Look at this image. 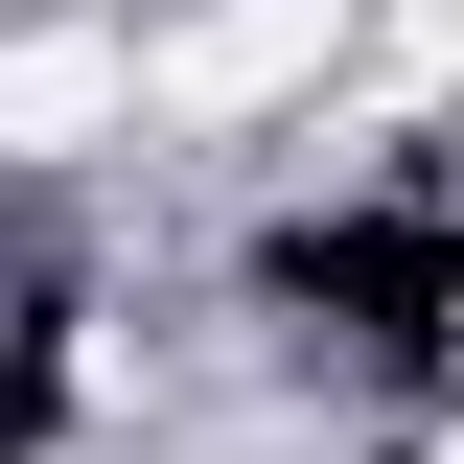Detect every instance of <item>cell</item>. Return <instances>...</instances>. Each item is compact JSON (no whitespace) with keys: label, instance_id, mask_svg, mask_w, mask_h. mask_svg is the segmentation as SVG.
Returning <instances> with one entry per match:
<instances>
[{"label":"cell","instance_id":"1","mask_svg":"<svg viewBox=\"0 0 464 464\" xmlns=\"http://www.w3.org/2000/svg\"><path fill=\"white\" fill-rule=\"evenodd\" d=\"M325 47H348V0H209V24L140 47V116H256V93H302Z\"/></svg>","mask_w":464,"mask_h":464},{"label":"cell","instance_id":"2","mask_svg":"<svg viewBox=\"0 0 464 464\" xmlns=\"http://www.w3.org/2000/svg\"><path fill=\"white\" fill-rule=\"evenodd\" d=\"M93 116H140V47H0V163H70Z\"/></svg>","mask_w":464,"mask_h":464},{"label":"cell","instance_id":"3","mask_svg":"<svg viewBox=\"0 0 464 464\" xmlns=\"http://www.w3.org/2000/svg\"><path fill=\"white\" fill-rule=\"evenodd\" d=\"M418 70H464V0H418Z\"/></svg>","mask_w":464,"mask_h":464}]
</instances>
